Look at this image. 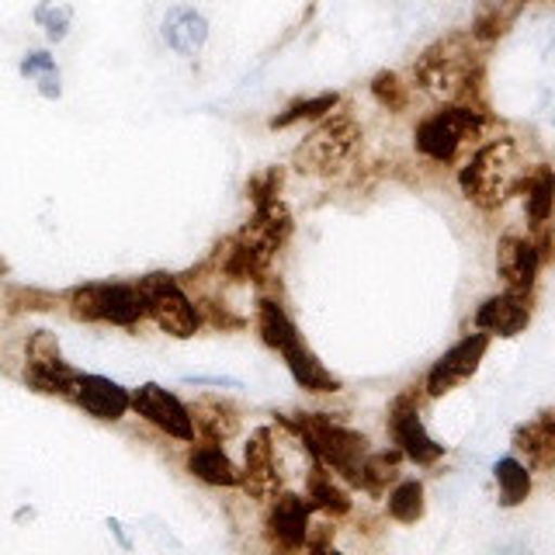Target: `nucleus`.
I'll return each instance as SVG.
<instances>
[{
    "label": "nucleus",
    "instance_id": "nucleus-1",
    "mask_svg": "<svg viewBox=\"0 0 555 555\" xmlns=\"http://www.w3.org/2000/svg\"><path fill=\"white\" fill-rule=\"evenodd\" d=\"M413 83L444 104H482V60L473 35H448L413 63Z\"/></svg>",
    "mask_w": 555,
    "mask_h": 555
},
{
    "label": "nucleus",
    "instance_id": "nucleus-2",
    "mask_svg": "<svg viewBox=\"0 0 555 555\" xmlns=\"http://www.w3.org/2000/svg\"><path fill=\"white\" fill-rule=\"evenodd\" d=\"M534 167H528L525 153H520V143L514 135H496L486 139V143L473 153L459 173L462 195L479 205V208H500L511 195H517L525 188L528 173Z\"/></svg>",
    "mask_w": 555,
    "mask_h": 555
},
{
    "label": "nucleus",
    "instance_id": "nucleus-3",
    "mask_svg": "<svg viewBox=\"0 0 555 555\" xmlns=\"http://www.w3.org/2000/svg\"><path fill=\"white\" fill-rule=\"evenodd\" d=\"M278 421L306 444V451L317 459V465L330 468V473L351 486L361 482L364 459H369V451H372L369 438H364L361 430L347 427L326 413H288V416H278Z\"/></svg>",
    "mask_w": 555,
    "mask_h": 555
},
{
    "label": "nucleus",
    "instance_id": "nucleus-4",
    "mask_svg": "<svg viewBox=\"0 0 555 555\" xmlns=\"http://www.w3.org/2000/svg\"><path fill=\"white\" fill-rule=\"evenodd\" d=\"M361 143V126L351 112H330L320 118V126L312 129L299 146H295V170L309 173V178H330V173L344 170L351 164V156Z\"/></svg>",
    "mask_w": 555,
    "mask_h": 555
},
{
    "label": "nucleus",
    "instance_id": "nucleus-5",
    "mask_svg": "<svg viewBox=\"0 0 555 555\" xmlns=\"http://www.w3.org/2000/svg\"><path fill=\"white\" fill-rule=\"evenodd\" d=\"M486 129H490V115L482 104H444L416 126L413 146L434 164H451L468 139H482Z\"/></svg>",
    "mask_w": 555,
    "mask_h": 555
},
{
    "label": "nucleus",
    "instance_id": "nucleus-6",
    "mask_svg": "<svg viewBox=\"0 0 555 555\" xmlns=\"http://www.w3.org/2000/svg\"><path fill=\"white\" fill-rule=\"evenodd\" d=\"M139 292H143V299H146V317L160 326L164 334L178 337V340H188V337L198 334L202 312L181 292L173 274H164V271L143 274L139 278Z\"/></svg>",
    "mask_w": 555,
    "mask_h": 555
},
{
    "label": "nucleus",
    "instance_id": "nucleus-7",
    "mask_svg": "<svg viewBox=\"0 0 555 555\" xmlns=\"http://www.w3.org/2000/svg\"><path fill=\"white\" fill-rule=\"evenodd\" d=\"M69 309L77 320L87 323H112V326H135L146 317V299L139 285H80L69 292Z\"/></svg>",
    "mask_w": 555,
    "mask_h": 555
},
{
    "label": "nucleus",
    "instance_id": "nucleus-8",
    "mask_svg": "<svg viewBox=\"0 0 555 555\" xmlns=\"http://www.w3.org/2000/svg\"><path fill=\"white\" fill-rule=\"evenodd\" d=\"M28 364H25V382L31 389H39L46 396H63V399H74L77 389V375L60 354V344L52 334L39 330L31 340H28V351H25Z\"/></svg>",
    "mask_w": 555,
    "mask_h": 555
},
{
    "label": "nucleus",
    "instance_id": "nucleus-9",
    "mask_svg": "<svg viewBox=\"0 0 555 555\" xmlns=\"http://www.w3.org/2000/svg\"><path fill=\"white\" fill-rule=\"evenodd\" d=\"M486 347H490V334H482V330L462 337L455 347H448V351L438 361H434V369L427 372V382H424L427 396L438 399V396L459 389L462 382L473 378L476 369H479V361H482V354H486Z\"/></svg>",
    "mask_w": 555,
    "mask_h": 555
},
{
    "label": "nucleus",
    "instance_id": "nucleus-10",
    "mask_svg": "<svg viewBox=\"0 0 555 555\" xmlns=\"http://www.w3.org/2000/svg\"><path fill=\"white\" fill-rule=\"evenodd\" d=\"M389 434L396 448L416 465H434L444 455V444H438L427 434L424 421H421V406H416V396L403 392L389 410Z\"/></svg>",
    "mask_w": 555,
    "mask_h": 555
},
{
    "label": "nucleus",
    "instance_id": "nucleus-11",
    "mask_svg": "<svg viewBox=\"0 0 555 555\" xmlns=\"http://www.w3.org/2000/svg\"><path fill=\"white\" fill-rule=\"evenodd\" d=\"M132 410L143 416L146 424L160 427L164 434L178 441H195V421H191V406H184L178 396L167 392L156 382H146L132 392Z\"/></svg>",
    "mask_w": 555,
    "mask_h": 555
},
{
    "label": "nucleus",
    "instance_id": "nucleus-12",
    "mask_svg": "<svg viewBox=\"0 0 555 555\" xmlns=\"http://www.w3.org/2000/svg\"><path fill=\"white\" fill-rule=\"evenodd\" d=\"M240 486L254 500H271L278 493V486H282V476H278V462H274L271 430L268 427L254 430V438L247 441V448H243Z\"/></svg>",
    "mask_w": 555,
    "mask_h": 555
},
{
    "label": "nucleus",
    "instance_id": "nucleus-13",
    "mask_svg": "<svg viewBox=\"0 0 555 555\" xmlns=\"http://www.w3.org/2000/svg\"><path fill=\"white\" fill-rule=\"evenodd\" d=\"M309 500L299 493H274L268 511V538L278 548L299 552L309 542Z\"/></svg>",
    "mask_w": 555,
    "mask_h": 555
},
{
    "label": "nucleus",
    "instance_id": "nucleus-14",
    "mask_svg": "<svg viewBox=\"0 0 555 555\" xmlns=\"http://www.w3.org/2000/svg\"><path fill=\"white\" fill-rule=\"evenodd\" d=\"M531 323V302L528 292H500L490 295L479 309H476V330L490 337H517L525 334Z\"/></svg>",
    "mask_w": 555,
    "mask_h": 555
},
{
    "label": "nucleus",
    "instance_id": "nucleus-15",
    "mask_svg": "<svg viewBox=\"0 0 555 555\" xmlns=\"http://www.w3.org/2000/svg\"><path fill=\"white\" fill-rule=\"evenodd\" d=\"M74 403L91 413L94 421H121L132 410V392L118 382L104 378V375H77V389H74Z\"/></svg>",
    "mask_w": 555,
    "mask_h": 555
},
{
    "label": "nucleus",
    "instance_id": "nucleus-16",
    "mask_svg": "<svg viewBox=\"0 0 555 555\" xmlns=\"http://www.w3.org/2000/svg\"><path fill=\"white\" fill-rule=\"evenodd\" d=\"M538 268H542V254H538L534 240L511 233L496 243V274L511 292H531Z\"/></svg>",
    "mask_w": 555,
    "mask_h": 555
},
{
    "label": "nucleus",
    "instance_id": "nucleus-17",
    "mask_svg": "<svg viewBox=\"0 0 555 555\" xmlns=\"http://www.w3.org/2000/svg\"><path fill=\"white\" fill-rule=\"evenodd\" d=\"M160 35L170 52H178L181 60H195L198 52L208 42V22L198 8L191 4H173L167 8L164 22H160Z\"/></svg>",
    "mask_w": 555,
    "mask_h": 555
},
{
    "label": "nucleus",
    "instance_id": "nucleus-18",
    "mask_svg": "<svg viewBox=\"0 0 555 555\" xmlns=\"http://www.w3.org/2000/svg\"><path fill=\"white\" fill-rule=\"evenodd\" d=\"M282 358L288 364L295 386H302L306 392H337L340 389V378L330 372L326 364L317 354H312L302 340H295Z\"/></svg>",
    "mask_w": 555,
    "mask_h": 555
},
{
    "label": "nucleus",
    "instance_id": "nucleus-19",
    "mask_svg": "<svg viewBox=\"0 0 555 555\" xmlns=\"http://www.w3.org/2000/svg\"><path fill=\"white\" fill-rule=\"evenodd\" d=\"M191 421H195V434H202L205 441H216V444H222L225 438H233L236 427H240L236 406L225 403L222 396L198 399V403L191 406Z\"/></svg>",
    "mask_w": 555,
    "mask_h": 555
},
{
    "label": "nucleus",
    "instance_id": "nucleus-20",
    "mask_svg": "<svg viewBox=\"0 0 555 555\" xmlns=\"http://www.w3.org/2000/svg\"><path fill=\"white\" fill-rule=\"evenodd\" d=\"M188 473L208 486H240V468L216 441H205L188 451Z\"/></svg>",
    "mask_w": 555,
    "mask_h": 555
},
{
    "label": "nucleus",
    "instance_id": "nucleus-21",
    "mask_svg": "<svg viewBox=\"0 0 555 555\" xmlns=\"http://www.w3.org/2000/svg\"><path fill=\"white\" fill-rule=\"evenodd\" d=\"M525 216L531 230H545L555 212V170L538 164L525 181Z\"/></svg>",
    "mask_w": 555,
    "mask_h": 555
},
{
    "label": "nucleus",
    "instance_id": "nucleus-22",
    "mask_svg": "<svg viewBox=\"0 0 555 555\" xmlns=\"http://www.w3.org/2000/svg\"><path fill=\"white\" fill-rule=\"evenodd\" d=\"M528 0H479L476 14H473V39L476 42H496L503 31H507L517 14L525 11Z\"/></svg>",
    "mask_w": 555,
    "mask_h": 555
},
{
    "label": "nucleus",
    "instance_id": "nucleus-23",
    "mask_svg": "<svg viewBox=\"0 0 555 555\" xmlns=\"http://www.w3.org/2000/svg\"><path fill=\"white\" fill-rule=\"evenodd\" d=\"M257 334L278 354H285L295 340H302L299 326L292 323V317L282 309V302H274V299H260L257 302Z\"/></svg>",
    "mask_w": 555,
    "mask_h": 555
},
{
    "label": "nucleus",
    "instance_id": "nucleus-24",
    "mask_svg": "<svg viewBox=\"0 0 555 555\" xmlns=\"http://www.w3.org/2000/svg\"><path fill=\"white\" fill-rule=\"evenodd\" d=\"M514 444L520 455H528L531 465H555V416L545 413L538 421L517 427Z\"/></svg>",
    "mask_w": 555,
    "mask_h": 555
},
{
    "label": "nucleus",
    "instance_id": "nucleus-25",
    "mask_svg": "<svg viewBox=\"0 0 555 555\" xmlns=\"http://www.w3.org/2000/svg\"><path fill=\"white\" fill-rule=\"evenodd\" d=\"M306 500H309L312 511H323L330 517H340V514L351 511V493L340 486V476H334L323 465H317L309 473V496Z\"/></svg>",
    "mask_w": 555,
    "mask_h": 555
},
{
    "label": "nucleus",
    "instance_id": "nucleus-26",
    "mask_svg": "<svg viewBox=\"0 0 555 555\" xmlns=\"http://www.w3.org/2000/svg\"><path fill=\"white\" fill-rule=\"evenodd\" d=\"M493 479H496V490H500V503L503 507H517V503H525L528 493H531V473L528 465L507 455L493 465Z\"/></svg>",
    "mask_w": 555,
    "mask_h": 555
},
{
    "label": "nucleus",
    "instance_id": "nucleus-27",
    "mask_svg": "<svg viewBox=\"0 0 555 555\" xmlns=\"http://www.w3.org/2000/svg\"><path fill=\"white\" fill-rule=\"evenodd\" d=\"M340 104V94H312V98H299L292 101L285 112H278L268 126L278 132V129H288L295 121H317V118H326Z\"/></svg>",
    "mask_w": 555,
    "mask_h": 555
},
{
    "label": "nucleus",
    "instance_id": "nucleus-28",
    "mask_svg": "<svg viewBox=\"0 0 555 555\" xmlns=\"http://www.w3.org/2000/svg\"><path fill=\"white\" fill-rule=\"evenodd\" d=\"M386 507H389V517L399 520V525H416V520H421L424 511H427V503H424V486L416 482V479L396 482Z\"/></svg>",
    "mask_w": 555,
    "mask_h": 555
},
{
    "label": "nucleus",
    "instance_id": "nucleus-29",
    "mask_svg": "<svg viewBox=\"0 0 555 555\" xmlns=\"http://www.w3.org/2000/svg\"><path fill=\"white\" fill-rule=\"evenodd\" d=\"M399 455H403L399 448L396 451H369V459H364V468H361L358 490H364V493H386V486L396 479Z\"/></svg>",
    "mask_w": 555,
    "mask_h": 555
},
{
    "label": "nucleus",
    "instance_id": "nucleus-30",
    "mask_svg": "<svg viewBox=\"0 0 555 555\" xmlns=\"http://www.w3.org/2000/svg\"><path fill=\"white\" fill-rule=\"evenodd\" d=\"M35 22L42 25L49 42H63L69 35V25H74V8L56 4V0H46V4L35 8Z\"/></svg>",
    "mask_w": 555,
    "mask_h": 555
},
{
    "label": "nucleus",
    "instance_id": "nucleus-31",
    "mask_svg": "<svg viewBox=\"0 0 555 555\" xmlns=\"http://www.w3.org/2000/svg\"><path fill=\"white\" fill-rule=\"evenodd\" d=\"M372 98L389 112H406L410 83H403V80H399V74H389V69H386V74L372 77Z\"/></svg>",
    "mask_w": 555,
    "mask_h": 555
},
{
    "label": "nucleus",
    "instance_id": "nucleus-32",
    "mask_svg": "<svg viewBox=\"0 0 555 555\" xmlns=\"http://www.w3.org/2000/svg\"><path fill=\"white\" fill-rule=\"evenodd\" d=\"M247 198H250L254 205H264V202H271V198H282V170L271 167V170L254 173L250 184H247Z\"/></svg>",
    "mask_w": 555,
    "mask_h": 555
},
{
    "label": "nucleus",
    "instance_id": "nucleus-33",
    "mask_svg": "<svg viewBox=\"0 0 555 555\" xmlns=\"http://www.w3.org/2000/svg\"><path fill=\"white\" fill-rule=\"evenodd\" d=\"M56 69H60L56 60H52L46 49L25 52L22 63H17V74H22L25 80H39V77H46V74H56Z\"/></svg>",
    "mask_w": 555,
    "mask_h": 555
},
{
    "label": "nucleus",
    "instance_id": "nucleus-34",
    "mask_svg": "<svg viewBox=\"0 0 555 555\" xmlns=\"http://www.w3.org/2000/svg\"><path fill=\"white\" fill-rule=\"evenodd\" d=\"M188 386H219V389H240L243 382L233 375H184Z\"/></svg>",
    "mask_w": 555,
    "mask_h": 555
},
{
    "label": "nucleus",
    "instance_id": "nucleus-35",
    "mask_svg": "<svg viewBox=\"0 0 555 555\" xmlns=\"http://www.w3.org/2000/svg\"><path fill=\"white\" fill-rule=\"evenodd\" d=\"M35 83H39V94H42V98H49V101H56V98L63 94V87H60V69H56V74L39 77Z\"/></svg>",
    "mask_w": 555,
    "mask_h": 555
}]
</instances>
